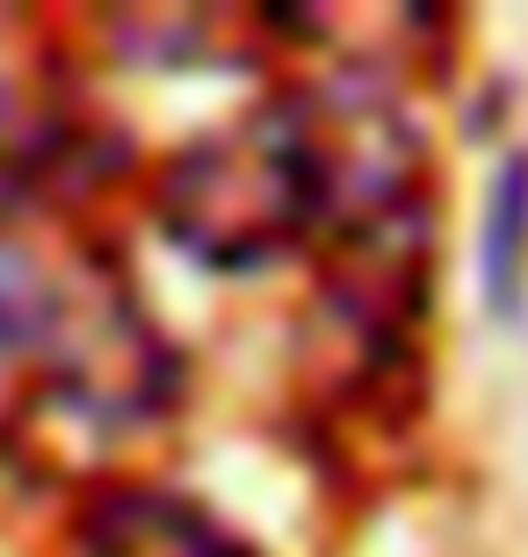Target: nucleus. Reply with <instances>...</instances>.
<instances>
[{
    "label": "nucleus",
    "instance_id": "nucleus-2",
    "mask_svg": "<svg viewBox=\"0 0 528 557\" xmlns=\"http://www.w3.org/2000/svg\"><path fill=\"white\" fill-rule=\"evenodd\" d=\"M81 311V289L65 283L29 239L0 232V376L15 362H51Z\"/></svg>",
    "mask_w": 528,
    "mask_h": 557
},
{
    "label": "nucleus",
    "instance_id": "nucleus-1",
    "mask_svg": "<svg viewBox=\"0 0 528 557\" xmlns=\"http://www.w3.org/2000/svg\"><path fill=\"white\" fill-rule=\"evenodd\" d=\"M333 145L319 95H275L182 145L160 174V225L210 269H261L326 232Z\"/></svg>",
    "mask_w": 528,
    "mask_h": 557
},
{
    "label": "nucleus",
    "instance_id": "nucleus-3",
    "mask_svg": "<svg viewBox=\"0 0 528 557\" xmlns=\"http://www.w3.org/2000/svg\"><path fill=\"white\" fill-rule=\"evenodd\" d=\"M521 261H528V160H514L500 174L492 232H486V289L500 311H514V297H521Z\"/></svg>",
    "mask_w": 528,
    "mask_h": 557
}]
</instances>
